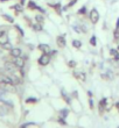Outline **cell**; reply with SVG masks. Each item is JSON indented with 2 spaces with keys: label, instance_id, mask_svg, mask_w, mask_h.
<instances>
[{
  "label": "cell",
  "instance_id": "cell-1",
  "mask_svg": "<svg viewBox=\"0 0 119 128\" xmlns=\"http://www.w3.org/2000/svg\"><path fill=\"white\" fill-rule=\"evenodd\" d=\"M0 90H4L5 92L8 93H15L17 88L12 83H6V82H0Z\"/></svg>",
  "mask_w": 119,
  "mask_h": 128
},
{
  "label": "cell",
  "instance_id": "cell-2",
  "mask_svg": "<svg viewBox=\"0 0 119 128\" xmlns=\"http://www.w3.org/2000/svg\"><path fill=\"white\" fill-rule=\"evenodd\" d=\"M90 20H91L92 24H97L99 20V13L98 10H96V8H93V10L90 12Z\"/></svg>",
  "mask_w": 119,
  "mask_h": 128
},
{
  "label": "cell",
  "instance_id": "cell-3",
  "mask_svg": "<svg viewBox=\"0 0 119 128\" xmlns=\"http://www.w3.org/2000/svg\"><path fill=\"white\" fill-rule=\"evenodd\" d=\"M49 61H50L49 55H48V54H43L40 58H39V64H40V65H43V66H44V65H47V64L49 63Z\"/></svg>",
  "mask_w": 119,
  "mask_h": 128
},
{
  "label": "cell",
  "instance_id": "cell-4",
  "mask_svg": "<svg viewBox=\"0 0 119 128\" xmlns=\"http://www.w3.org/2000/svg\"><path fill=\"white\" fill-rule=\"evenodd\" d=\"M8 110H10V105H7V104H5V102H3V101H0V116L7 114Z\"/></svg>",
  "mask_w": 119,
  "mask_h": 128
},
{
  "label": "cell",
  "instance_id": "cell-5",
  "mask_svg": "<svg viewBox=\"0 0 119 128\" xmlns=\"http://www.w3.org/2000/svg\"><path fill=\"white\" fill-rule=\"evenodd\" d=\"M56 42H57V46L60 48H64L65 47V38L63 35H60V36H57V38H56Z\"/></svg>",
  "mask_w": 119,
  "mask_h": 128
},
{
  "label": "cell",
  "instance_id": "cell-6",
  "mask_svg": "<svg viewBox=\"0 0 119 128\" xmlns=\"http://www.w3.org/2000/svg\"><path fill=\"white\" fill-rule=\"evenodd\" d=\"M74 76L82 82H84L85 79H86V74H85L84 72H81V71H75V72H74Z\"/></svg>",
  "mask_w": 119,
  "mask_h": 128
},
{
  "label": "cell",
  "instance_id": "cell-7",
  "mask_svg": "<svg viewBox=\"0 0 119 128\" xmlns=\"http://www.w3.org/2000/svg\"><path fill=\"white\" fill-rule=\"evenodd\" d=\"M39 49H40L43 54H49V52L51 51L50 50V47H49L48 44H40V46H39Z\"/></svg>",
  "mask_w": 119,
  "mask_h": 128
},
{
  "label": "cell",
  "instance_id": "cell-8",
  "mask_svg": "<svg viewBox=\"0 0 119 128\" xmlns=\"http://www.w3.org/2000/svg\"><path fill=\"white\" fill-rule=\"evenodd\" d=\"M14 58H15V60H14V64H15L18 68L22 69L24 65H25V61L22 60V58H20V57H14Z\"/></svg>",
  "mask_w": 119,
  "mask_h": 128
},
{
  "label": "cell",
  "instance_id": "cell-9",
  "mask_svg": "<svg viewBox=\"0 0 119 128\" xmlns=\"http://www.w3.org/2000/svg\"><path fill=\"white\" fill-rule=\"evenodd\" d=\"M11 55H12L13 57H21L22 51H21L20 49H18V48H14V49H11Z\"/></svg>",
  "mask_w": 119,
  "mask_h": 128
},
{
  "label": "cell",
  "instance_id": "cell-10",
  "mask_svg": "<svg viewBox=\"0 0 119 128\" xmlns=\"http://www.w3.org/2000/svg\"><path fill=\"white\" fill-rule=\"evenodd\" d=\"M110 54H111V56H112V57H114V60H116V61H119L118 50H116V49H111V50H110Z\"/></svg>",
  "mask_w": 119,
  "mask_h": 128
},
{
  "label": "cell",
  "instance_id": "cell-11",
  "mask_svg": "<svg viewBox=\"0 0 119 128\" xmlns=\"http://www.w3.org/2000/svg\"><path fill=\"white\" fill-rule=\"evenodd\" d=\"M106 102H107L106 99H103V100H100V102H99V111H100V113H103V110L105 108Z\"/></svg>",
  "mask_w": 119,
  "mask_h": 128
},
{
  "label": "cell",
  "instance_id": "cell-12",
  "mask_svg": "<svg viewBox=\"0 0 119 128\" xmlns=\"http://www.w3.org/2000/svg\"><path fill=\"white\" fill-rule=\"evenodd\" d=\"M35 20H36V22H38V24H43L44 22V19H43V16H42V15H36V16H35Z\"/></svg>",
  "mask_w": 119,
  "mask_h": 128
},
{
  "label": "cell",
  "instance_id": "cell-13",
  "mask_svg": "<svg viewBox=\"0 0 119 128\" xmlns=\"http://www.w3.org/2000/svg\"><path fill=\"white\" fill-rule=\"evenodd\" d=\"M72 46H74L75 48H77V49H79V48L82 47V43H81V41L75 40V41H72Z\"/></svg>",
  "mask_w": 119,
  "mask_h": 128
},
{
  "label": "cell",
  "instance_id": "cell-14",
  "mask_svg": "<svg viewBox=\"0 0 119 128\" xmlns=\"http://www.w3.org/2000/svg\"><path fill=\"white\" fill-rule=\"evenodd\" d=\"M28 8H31V10H36L38 6H36L33 1H29V2H28Z\"/></svg>",
  "mask_w": 119,
  "mask_h": 128
},
{
  "label": "cell",
  "instance_id": "cell-15",
  "mask_svg": "<svg viewBox=\"0 0 119 128\" xmlns=\"http://www.w3.org/2000/svg\"><path fill=\"white\" fill-rule=\"evenodd\" d=\"M68 110H62L61 112H60V115H61V118H65L67 115H68Z\"/></svg>",
  "mask_w": 119,
  "mask_h": 128
},
{
  "label": "cell",
  "instance_id": "cell-16",
  "mask_svg": "<svg viewBox=\"0 0 119 128\" xmlns=\"http://www.w3.org/2000/svg\"><path fill=\"white\" fill-rule=\"evenodd\" d=\"M33 28H34V30H41V29H42V24H34V26H33Z\"/></svg>",
  "mask_w": 119,
  "mask_h": 128
},
{
  "label": "cell",
  "instance_id": "cell-17",
  "mask_svg": "<svg viewBox=\"0 0 119 128\" xmlns=\"http://www.w3.org/2000/svg\"><path fill=\"white\" fill-rule=\"evenodd\" d=\"M3 18H4V19H5V20H7V21H8V22H13V18H11V16H8V15H6V14H4V15H3Z\"/></svg>",
  "mask_w": 119,
  "mask_h": 128
},
{
  "label": "cell",
  "instance_id": "cell-18",
  "mask_svg": "<svg viewBox=\"0 0 119 128\" xmlns=\"http://www.w3.org/2000/svg\"><path fill=\"white\" fill-rule=\"evenodd\" d=\"M78 14H81V15H83V14H86V7H85V6L82 7L81 10H78Z\"/></svg>",
  "mask_w": 119,
  "mask_h": 128
},
{
  "label": "cell",
  "instance_id": "cell-19",
  "mask_svg": "<svg viewBox=\"0 0 119 128\" xmlns=\"http://www.w3.org/2000/svg\"><path fill=\"white\" fill-rule=\"evenodd\" d=\"M113 35H114V40L119 41V29L116 28V30H114V33H113Z\"/></svg>",
  "mask_w": 119,
  "mask_h": 128
},
{
  "label": "cell",
  "instance_id": "cell-20",
  "mask_svg": "<svg viewBox=\"0 0 119 128\" xmlns=\"http://www.w3.org/2000/svg\"><path fill=\"white\" fill-rule=\"evenodd\" d=\"M90 44H91V46H96V44H97V40H96L95 36H92L91 38H90Z\"/></svg>",
  "mask_w": 119,
  "mask_h": 128
},
{
  "label": "cell",
  "instance_id": "cell-21",
  "mask_svg": "<svg viewBox=\"0 0 119 128\" xmlns=\"http://www.w3.org/2000/svg\"><path fill=\"white\" fill-rule=\"evenodd\" d=\"M55 8V10H57L58 13H61V5H60V4H57V5H54V6H53Z\"/></svg>",
  "mask_w": 119,
  "mask_h": 128
},
{
  "label": "cell",
  "instance_id": "cell-22",
  "mask_svg": "<svg viewBox=\"0 0 119 128\" xmlns=\"http://www.w3.org/2000/svg\"><path fill=\"white\" fill-rule=\"evenodd\" d=\"M21 6H22V5H15V6H14V10H18V12H19V10L21 12V10H22V7Z\"/></svg>",
  "mask_w": 119,
  "mask_h": 128
},
{
  "label": "cell",
  "instance_id": "cell-23",
  "mask_svg": "<svg viewBox=\"0 0 119 128\" xmlns=\"http://www.w3.org/2000/svg\"><path fill=\"white\" fill-rule=\"evenodd\" d=\"M76 2H77V0H71V1L69 2V5H68L67 7H71V6H74V5H75Z\"/></svg>",
  "mask_w": 119,
  "mask_h": 128
},
{
  "label": "cell",
  "instance_id": "cell-24",
  "mask_svg": "<svg viewBox=\"0 0 119 128\" xmlns=\"http://www.w3.org/2000/svg\"><path fill=\"white\" fill-rule=\"evenodd\" d=\"M15 28H17L18 30L20 32V34H21V36H24V32H22V29H21L20 27H19V26H15Z\"/></svg>",
  "mask_w": 119,
  "mask_h": 128
},
{
  "label": "cell",
  "instance_id": "cell-25",
  "mask_svg": "<svg viewBox=\"0 0 119 128\" xmlns=\"http://www.w3.org/2000/svg\"><path fill=\"white\" fill-rule=\"evenodd\" d=\"M35 101H36V99H27L26 102H35Z\"/></svg>",
  "mask_w": 119,
  "mask_h": 128
},
{
  "label": "cell",
  "instance_id": "cell-26",
  "mask_svg": "<svg viewBox=\"0 0 119 128\" xmlns=\"http://www.w3.org/2000/svg\"><path fill=\"white\" fill-rule=\"evenodd\" d=\"M116 28H117V29H119V18H118V20H117V24H116Z\"/></svg>",
  "mask_w": 119,
  "mask_h": 128
},
{
  "label": "cell",
  "instance_id": "cell-27",
  "mask_svg": "<svg viewBox=\"0 0 119 128\" xmlns=\"http://www.w3.org/2000/svg\"><path fill=\"white\" fill-rule=\"evenodd\" d=\"M5 35V32H0V37H3Z\"/></svg>",
  "mask_w": 119,
  "mask_h": 128
},
{
  "label": "cell",
  "instance_id": "cell-28",
  "mask_svg": "<svg viewBox=\"0 0 119 128\" xmlns=\"http://www.w3.org/2000/svg\"><path fill=\"white\" fill-rule=\"evenodd\" d=\"M69 65H70V66H74V65H75V63H74V62H70V64H69Z\"/></svg>",
  "mask_w": 119,
  "mask_h": 128
},
{
  "label": "cell",
  "instance_id": "cell-29",
  "mask_svg": "<svg viewBox=\"0 0 119 128\" xmlns=\"http://www.w3.org/2000/svg\"><path fill=\"white\" fill-rule=\"evenodd\" d=\"M25 4V0H20V5H24Z\"/></svg>",
  "mask_w": 119,
  "mask_h": 128
},
{
  "label": "cell",
  "instance_id": "cell-30",
  "mask_svg": "<svg viewBox=\"0 0 119 128\" xmlns=\"http://www.w3.org/2000/svg\"><path fill=\"white\" fill-rule=\"evenodd\" d=\"M0 1H1V2H4V1H8V0H0Z\"/></svg>",
  "mask_w": 119,
  "mask_h": 128
},
{
  "label": "cell",
  "instance_id": "cell-31",
  "mask_svg": "<svg viewBox=\"0 0 119 128\" xmlns=\"http://www.w3.org/2000/svg\"><path fill=\"white\" fill-rule=\"evenodd\" d=\"M117 108H118V111H119V104H117Z\"/></svg>",
  "mask_w": 119,
  "mask_h": 128
},
{
  "label": "cell",
  "instance_id": "cell-32",
  "mask_svg": "<svg viewBox=\"0 0 119 128\" xmlns=\"http://www.w3.org/2000/svg\"><path fill=\"white\" fill-rule=\"evenodd\" d=\"M118 51H119V46H118Z\"/></svg>",
  "mask_w": 119,
  "mask_h": 128
}]
</instances>
